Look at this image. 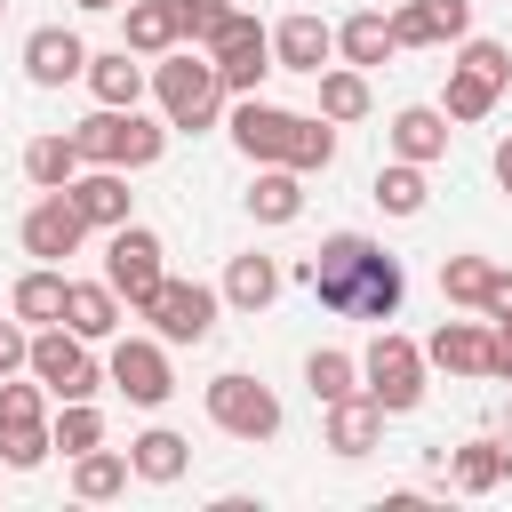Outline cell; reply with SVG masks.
Listing matches in <instances>:
<instances>
[{"mask_svg":"<svg viewBox=\"0 0 512 512\" xmlns=\"http://www.w3.org/2000/svg\"><path fill=\"white\" fill-rule=\"evenodd\" d=\"M304 288L328 304V312H352V320H392L400 296H408V272L392 248H376L368 232H328L320 256H304Z\"/></svg>","mask_w":512,"mask_h":512,"instance_id":"obj_1","label":"cell"},{"mask_svg":"<svg viewBox=\"0 0 512 512\" xmlns=\"http://www.w3.org/2000/svg\"><path fill=\"white\" fill-rule=\"evenodd\" d=\"M152 96H160V120L168 128H184V136H200V128H216V112H224V80H216V56L208 48H168V56H152Z\"/></svg>","mask_w":512,"mask_h":512,"instance_id":"obj_2","label":"cell"},{"mask_svg":"<svg viewBox=\"0 0 512 512\" xmlns=\"http://www.w3.org/2000/svg\"><path fill=\"white\" fill-rule=\"evenodd\" d=\"M168 120H144L136 104H96L80 128H72V144H80V160L88 168H152L160 152H168Z\"/></svg>","mask_w":512,"mask_h":512,"instance_id":"obj_3","label":"cell"},{"mask_svg":"<svg viewBox=\"0 0 512 512\" xmlns=\"http://www.w3.org/2000/svg\"><path fill=\"white\" fill-rule=\"evenodd\" d=\"M360 392H368L384 416H408V408L424 400V344L376 328V344L360 352Z\"/></svg>","mask_w":512,"mask_h":512,"instance_id":"obj_4","label":"cell"},{"mask_svg":"<svg viewBox=\"0 0 512 512\" xmlns=\"http://www.w3.org/2000/svg\"><path fill=\"white\" fill-rule=\"evenodd\" d=\"M208 424L256 448V440L280 432V392L256 384V376H240V368H224V376H208Z\"/></svg>","mask_w":512,"mask_h":512,"instance_id":"obj_5","label":"cell"},{"mask_svg":"<svg viewBox=\"0 0 512 512\" xmlns=\"http://www.w3.org/2000/svg\"><path fill=\"white\" fill-rule=\"evenodd\" d=\"M216 312H224V288H200V280H160L144 296V320H152L160 344H208Z\"/></svg>","mask_w":512,"mask_h":512,"instance_id":"obj_6","label":"cell"},{"mask_svg":"<svg viewBox=\"0 0 512 512\" xmlns=\"http://www.w3.org/2000/svg\"><path fill=\"white\" fill-rule=\"evenodd\" d=\"M32 376L48 384V400H96V384H104L88 336H72L64 320L56 328H32Z\"/></svg>","mask_w":512,"mask_h":512,"instance_id":"obj_7","label":"cell"},{"mask_svg":"<svg viewBox=\"0 0 512 512\" xmlns=\"http://www.w3.org/2000/svg\"><path fill=\"white\" fill-rule=\"evenodd\" d=\"M104 384H112L120 400H136V408H160V400L176 392L168 344H160V336H120V344H112V360H104Z\"/></svg>","mask_w":512,"mask_h":512,"instance_id":"obj_8","label":"cell"},{"mask_svg":"<svg viewBox=\"0 0 512 512\" xmlns=\"http://www.w3.org/2000/svg\"><path fill=\"white\" fill-rule=\"evenodd\" d=\"M168 248H160V232H144V224H120L112 232V248H104V280L120 288V304L128 312H144V296L168 280V264H160Z\"/></svg>","mask_w":512,"mask_h":512,"instance_id":"obj_9","label":"cell"},{"mask_svg":"<svg viewBox=\"0 0 512 512\" xmlns=\"http://www.w3.org/2000/svg\"><path fill=\"white\" fill-rule=\"evenodd\" d=\"M216 56V80H224V96H256L280 64H272V32L256 24V16H232V32L208 48Z\"/></svg>","mask_w":512,"mask_h":512,"instance_id":"obj_10","label":"cell"},{"mask_svg":"<svg viewBox=\"0 0 512 512\" xmlns=\"http://www.w3.org/2000/svg\"><path fill=\"white\" fill-rule=\"evenodd\" d=\"M96 224L72 208V192H40L32 200V216H24V256H40V264H64V256H80V240H88Z\"/></svg>","mask_w":512,"mask_h":512,"instance_id":"obj_11","label":"cell"},{"mask_svg":"<svg viewBox=\"0 0 512 512\" xmlns=\"http://www.w3.org/2000/svg\"><path fill=\"white\" fill-rule=\"evenodd\" d=\"M296 128H304V112H280V104H264V96H240V104H232V144H240L256 168H264V160H280V168H288Z\"/></svg>","mask_w":512,"mask_h":512,"instance_id":"obj_12","label":"cell"},{"mask_svg":"<svg viewBox=\"0 0 512 512\" xmlns=\"http://www.w3.org/2000/svg\"><path fill=\"white\" fill-rule=\"evenodd\" d=\"M24 80H32V88H72V80H88V40L64 32V24H40V32L24 40Z\"/></svg>","mask_w":512,"mask_h":512,"instance_id":"obj_13","label":"cell"},{"mask_svg":"<svg viewBox=\"0 0 512 512\" xmlns=\"http://www.w3.org/2000/svg\"><path fill=\"white\" fill-rule=\"evenodd\" d=\"M328 56H336V24L304 16V8L272 24V64H280V72H304V80H320V72H328Z\"/></svg>","mask_w":512,"mask_h":512,"instance_id":"obj_14","label":"cell"},{"mask_svg":"<svg viewBox=\"0 0 512 512\" xmlns=\"http://www.w3.org/2000/svg\"><path fill=\"white\" fill-rule=\"evenodd\" d=\"M424 360L448 368V376H496V328H480V320H440L432 344H424Z\"/></svg>","mask_w":512,"mask_h":512,"instance_id":"obj_15","label":"cell"},{"mask_svg":"<svg viewBox=\"0 0 512 512\" xmlns=\"http://www.w3.org/2000/svg\"><path fill=\"white\" fill-rule=\"evenodd\" d=\"M472 32V0H400L392 8V40L400 48H440Z\"/></svg>","mask_w":512,"mask_h":512,"instance_id":"obj_16","label":"cell"},{"mask_svg":"<svg viewBox=\"0 0 512 512\" xmlns=\"http://www.w3.org/2000/svg\"><path fill=\"white\" fill-rule=\"evenodd\" d=\"M320 440H328L336 456H368V448L384 440V408H376L368 392H344V400L320 408Z\"/></svg>","mask_w":512,"mask_h":512,"instance_id":"obj_17","label":"cell"},{"mask_svg":"<svg viewBox=\"0 0 512 512\" xmlns=\"http://www.w3.org/2000/svg\"><path fill=\"white\" fill-rule=\"evenodd\" d=\"M392 160H416V168H432V160H448V112L440 104H408V112H392Z\"/></svg>","mask_w":512,"mask_h":512,"instance_id":"obj_18","label":"cell"},{"mask_svg":"<svg viewBox=\"0 0 512 512\" xmlns=\"http://www.w3.org/2000/svg\"><path fill=\"white\" fill-rule=\"evenodd\" d=\"M64 192H72V208H80L96 232H120V224H128V168H80Z\"/></svg>","mask_w":512,"mask_h":512,"instance_id":"obj_19","label":"cell"},{"mask_svg":"<svg viewBox=\"0 0 512 512\" xmlns=\"http://www.w3.org/2000/svg\"><path fill=\"white\" fill-rule=\"evenodd\" d=\"M120 48H136V56H168V48H184V16H176V0H128V8H120Z\"/></svg>","mask_w":512,"mask_h":512,"instance_id":"obj_20","label":"cell"},{"mask_svg":"<svg viewBox=\"0 0 512 512\" xmlns=\"http://www.w3.org/2000/svg\"><path fill=\"white\" fill-rule=\"evenodd\" d=\"M336 56H344V64H360V72L392 64V56H400V40H392V16H384V8H352V16L336 24Z\"/></svg>","mask_w":512,"mask_h":512,"instance_id":"obj_21","label":"cell"},{"mask_svg":"<svg viewBox=\"0 0 512 512\" xmlns=\"http://www.w3.org/2000/svg\"><path fill=\"white\" fill-rule=\"evenodd\" d=\"M64 328L88 336V344L120 336V288H112V280H72V288H64Z\"/></svg>","mask_w":512,"mask_h":512,"instance_id":"obj_22","label":"cell"},{"mask_svg":"<svg viewBox=\"0 0 512 512\" xmlns=\"http://www.w3.org/2000/svg\"><path fill=\"white\" fill-rule=\"evenodd\" d=\"M128 464H136V480L168 488V480H184V472H192V440H184V432H168V424H152V432H136V440H128Z\"/></svg>","mask_w":512,"mask_h":512,"instance_id":"obj_23","label":"cell"},{"mask_svg":"<svg viewBox=\"0 0 512 512\" xmlns=\"http://www.w3.org/2000/svg\"><path fill=\"white\" fill-rule=\"evenodd\" d=\"M248 216H256V224H296V216H304V176L280 168V160H264L256 184H248Z\"/></svg>","mask_w":512,"mask_h":512,"instance_id":"obj_24","label":"cell"},{"mask_svg":"<svg viewBox=\"0 0 512 512\" xmlns=\"http://www.w3.org/2000/svg\"><path fill=\"white\" fill-rule=\"evenodd\" d=\"M152 88V72L136 64V48H104V56H88V96L96 104H136Z\"/></svg>","mask_w":512,"mask_h":512,"instance_id":"obj_25","label":"cell"},{"mask_svg":"<svg viewBox=\"0 0 512 512\" xmlns=\"http://www.w3.org/2000/svg\"><path fill=\"white\" fill-rule=\"evenodd\" d=\"M272 296H280V264H272V256L248 248V256L224 264V304H232V312H264Z\"/></svg>","mask_w":512,"mask_h":512,"instance_id":"obj_26","label":"cell"},{"mask_svg":"<svg viewBox=\"0 0 512 512\" xmlns=\"http://www.w3.org/2000/svg\"><path fill=\"white\" fill-rule=\"evenodd\" d=\"M64 288H72V280H64L56 264H32V272L16 280V296H8V304H16V320H24V328H56V320H64Z\"/></svg>","mask_w":512,"mask_h":512,"instance_id":"obj_27","label":"cell"},{"mask_svg":"<svg viewBox=\"0 0 512 512\" xmlns=\"http://www.w3.org/2000/svg\"><path fill=\"white\" fill-rule=\"evenodd\" d=\"M80 168H88V160H80L72 128H64V136H32V144H24V176H32L40 192H64V184H72Z\"/></svg>","mask_w":512,"mask_h":512,"instance_id":"obj_28","label":"cell"},{"mask_svg":"<svg viewBox=\"0 0 512 512\" xmlns=\"http://www.w3.org/2000/svg\"><path fill=\"white\" fill-rule=\"evenodd\" d=\"M368 104H376V96H368V72H360V64H328V72H320V120L344 128V120H368Z\"/></svg>","mask_w":512,"mask_h":512,"instance_id":"obj_29","label":"cell"},{"mask_svg":"<svg viewBox=\"0 0 512 512\" xmlns=\"http://www.w3.org/2000/svg\"><path fill=\"white\" fill-rule=\"evenodd\" d=\"M368 200H376L384 216H424V200H432V184H424V168H416V160H392V168H376V184H368Z\"/></svg>","mask_w":512,"mask_h":512,"instance_id":"obj_30","label":"cell"},{"mask_svg":"<svg viewBox=\"0 0 512 512\" xmlns=\"http://www.w3.org/2000/svg\"><path fill=\"white\" fill-rule=\"evenodd\" d=\"M128 472H136V464H128L120 448H88V456H72V496H80V504H104V496L128 488Z\"/></svg>","mask_w":512,"mask_h":512,"instance_id":"obj_31","label":"cell"},{"mask_svg":"<svg viewBox=\"0 0 512 512\" xmlns=\"http://www.w3.org/2000/svg\"><path fill=\"white\" fill-rule=\"evenodd\" d=\"M488 288H496V256H448V264H440V296H448V304L480 312Z\"/></svg>","mask_w":512,"mask_h":512,"instance_id":"obj_32","label":"cell"},{"mask_svg":"<svg viewBox=\"0 0 512 512\" xmlns=\"http://www.w3.org/2000/svg\"><path fill=\"white\" fill-rule=\"evenodd\" d=\"M448 480H456L464 496H488V488L504 480V448H496V440H464V448H448Z\"/></svg>","mask_w":512,"mask_h":512,"instance_id":"obj_33","label":"cell"},{"mask_svg":"<svg viewBox=\"0 0 512 512\" xmlns=\"http://www.w3.org/2000/svg\"><path fill=\"white\" fill-rule=\"evenodd\" d=\"M496 96H504L496 80H480L472 64H448V104H440V112L472 128V120H488V112H496Z\"/></svg>","mask_w":512,"mask_h":512,"instance_id":"obj_34","label":"cell"},{"mask_svg":"<svg viewBox=\"0 0 512 512\" xmlns=\"http://www.w3.org/2000/svg\"><path fill=\"white\" fill-rule=\"evenodd\" d=\"M56 448L64 456H88V448H104V416H96V400H56Z\"/></svg>","mask_w":512,"mask_h":512,"instance_id":"obj_35","label":"cell"},{"mask_svg":"<svg viewBox=\"0 0 512 512\" xmlns=\"http://www.w3.org/2000/svg\"><path fill=\"white\" fill-rule=\"evenodd\" d=\"M304 384H312V400L328 408V400L360 392V360H352V352H312V360H304Z\"/></svg>","mask_w":512,"mask_h":512,"instance_id":"obj_36","label":"cell"},{"mask_svg":"<svg viewBox=\"0 0 512 512\" xmlns=\"http://www.w3.org/2000/svg\"><path fill=\"white\" fill-rule=\"evenodd\" d=\"M32 424H48V384L40 376L32 384L0 376V432H32Z\"/></svg>","mask_w":512,"mask_h":512,"instance_id":"obj_37","label":"cell"},{"mask_svg":"<svg viewBox=\"0 0 512 512\" xmlns=\"http://www.w3.org/2000/svg\"><path fill=\"white\" fill-rule=\"evenodd\" d=\"M176 16H184V40H192V48H216L240 8H232V0H176Z\"/></svg>","mask_w":512,"mask_h":512,"instance_id":"obj_38","label":"cell"},{"mask_svg":"<svg viewBox=\"0 0 512 512\" xmlns=\"http://www.w3.org/2000/svg\"><path fill=\"white\" fill-rule=\"evenodd\" d=\"M456 64H472L480 80H496V88H512V48L504 40H464V56Z\"/></svg>","mask_w":512,"mask_h":512,"instance_id":"obj_39","label":"cell"},{"mask_svg":"<svg viewBox=\"0 0 512 512\" xmlns=\"http://www.w3.org/2000/svg\"><path fill=\"white\" fill-rule=\"evenodd\" d=\"M16 368H32V328L0 320V376H16Z\"/></svg>","mask_w":512,"mask_h":512,"instance_id":"obj_40","label":"cell"},{"mask_svg":"<svg viewBox=\"0 0 512 512\" xmlns=\"http://www.w3.org/2000/svg\"><path fill=\"white\" fill-rule=\"evenodd\" d=\"M480 312H488V320H504V312H512V272H504V264H496V288H488V304H480Z\"/></svg>","mask_w":512,"mask_h":512,"instance_id":"obj_41","label":"cell"},{"mask_svg":"<svg viewBox=\"0 0 512 512\" xmlns=\"http://www.w3.org/2000/svg\"><path fill=\"white\" fill-rule=\"evenodd\" d=\"M496 376H512V312L496 320Z\"/></svg>","mask_w":512,"mask_h":512,"instance_id":"obj_42","label":"cell"},{"mask_svg":"<svg viewBox=\"0 0 512 512\" xmlns=\"http://www.w3.org/2000/svg\"><path fill=\"white\" fill-rule=\"evenodd\" d=\"M496 184H504V192H512V136H504V144H496Z\"/></svg>","mask_w":512,"mask_h":512,"instance_id":"obj_43","label":"cell"},{"mask_svg":"<svg viewBox=\"0 0 512 512\" xmlns=\"http://www.w3.org/2000/svg\"><path fill=\"white\" fill-rule=\"evenodd\" d=\"M72 8H88V16H112V8H128V0H72Z\"/></svg>","mask_w":512,"mask_h":512,"instance_id":"obj_44","label":"cell"},{"mask_svg":"<svg viewBox=\"0 0 512 512\" xmlns=\"http://www.w3.org/2000/svg\"><path fill=\"white\" fill-rule=\"evenodd\" d=\"M496 448H504V480H512V440H496Z\"/></svg>","mask_w":512,"mask_h":512,"instance_id":"obj_45","label":"cell"},{"mask_svg":"<svg viewBox=\"0 0 512 512\" xmlns=\"http://www.w3.org/2000/svg\"><path fill=\"white\" fill-rule=\"evenodd\" d=\"M0 8H8V0H0Z\"/></svg>","mask_w":512,"mask_h":512,"instance_id":"obj_46","label":"cell"}]
</instances>
